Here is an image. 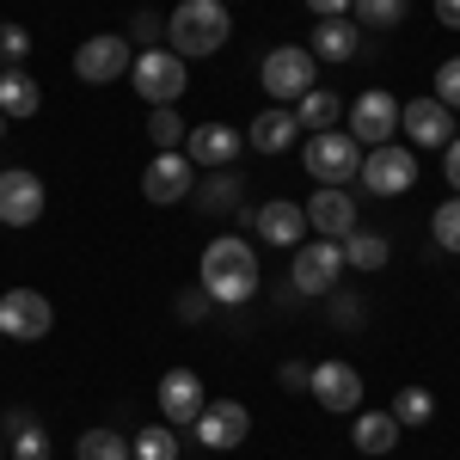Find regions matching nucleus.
I'll list each match as a JSON object with an SVG mask.
<instances>
[{
  "mask_svg": "<svg viewBox=\"0 0 460 460\" xmlns=\"http://www.w3.org/2000/svg\"><path fill=\"white\" fill-rule=\"evenodd\" d=\"M0 111H6V123H25L43 111V86H37L25 68H6L0 74Z\"/></svg>",
  "mask_w": 460,
  "mask_h": 460,
  "instance_id": "obj_22",
  "label": "nucleus"
},
{
  "mask_svg": "<svg viewBox=\"0 0 460 460\" xmlns=\"http://www.w3.org/2000/svg\"><path fill=\"white\" fill-rule=\"evenodd\" d=\"M295 136H301V123H295L288 105H270V111H258V117L246 123V147L252 154H288Z\"/></svg>",
  "mask_w": 460,
  "mask_h": 460,
  "instance_id": "obj_20",
  "label": "nucleus"
},
{
  "mask_svg": "<svg viewBox=\"0 0 460 460\" xmlns=\"http://www.w3.org/2000/svg\"><path fill=\"white\" fill-rule=\"evenodd\" d=\"M350 13H356L362 31H393V25L411 13V0H350Z\"/></svg>",
  "mask_w": 460,
  "mask_h": 460,
  "instance_id": "obj_28",
  "label": "nucleus"
},
{
  "mask_svg": "<svg viewBox=\"0 0 460 460\" xmlns=\"http://www.w3.org/2000/svg\"><path fill=\"white\" fill-rule=\"evenodd\" d=\"M6 429H13V436H19V429H37V418L31 411H6Z\"/></svg>",
  "mask_w": 460,
  "mask_h": 460,
  "instance_id": "obj_43",
  "label": "nucleus"
},
{
  "mask_svg": "<svg viewBox=\"0 0 460 460\" xmlns=\"http://www.w3.org/2000/svg\"><path fill=\"white\" fill-rule=\"evenodd\" d=\"M240 147H246V136H240L234 123H197V129L184 136V160L221 172V166H234V160H240Z\"/></svg>",
  "mask_w": 460,
  "mask_h": 460,
  "instance_id": "obj_18",
  "label": "nucleus"
},
{
  "mask_svg": "<svg viewBox=\"0 0 460 460\" xmlns=\"http://www.w3.org/2000/svg\"><path fill=\"white\" fill-rule=\"evenodd\" d=\"M74 460H136V455H129V436H117V429H86V436L74 442Z\"/></svg>",
  "mask_w": 460,
  "mask_h": 460,
  "instance_id": "obj_29",
  "label": "nucleus"
},
{
  "mask_svg": "<svg viewBox=\"0 0 460 460\" xmlns=\"http://www.w3.org/2000/svg\"><path fill=\"white\" fill-rule=\"evenodd\" d=\"M178 460H184V455H178Z\"/></svg>",
  "mask_w": 460,
  "mask_h": 460,
  "instance_id": "obj_46",
  "label": "nucleus"
},
{
  "mask_svg": "<svg viewBox=\"0 0 460 460\" xmlns=\"http://www.w3.org/2000/svg\"><path fill=\"white\" fill-rule=\"evenodd\" d=\"M129 37H136V43H142V49H154V37H166V19H160V13H136V19H129Z\"/></svg>",
  "mask_w": 460,
  "mask_h": 460,
  "instance_id": "obj_36",
  "label": "nucleus"
},
{
  "mask_svg": "<svg viewBox=\"0 0 460 460\" xmlns=\"http://www.w3.org/2000/svg\"><path fill=\"white\" fill-rule=\"evenodd\" d=\"M350 442L362 448V455H393V442H399V424H393V411H356Z\"/></svg>",
  "mask_w": 460,
  "mask_h": 460,
  "instance_id": "obj_25",
  "label": "nucleus"
},
{
  "mask_svg": "<svg viewBox=\"0 0 460 460\" xmlns=\"http://www.w3.org/2000/svg\"><path fill=\"white\" fill-rule=\"evenodd\" d=\"M356 178H362L375 197H405V190L418 184V147H405V142L362 147V172Z\"/></svg>",
  "mask_w": 460,
  "mask_h": 460,
  "instance_id": "obj_5",
  "label": "nucleus"
},
{
  "mask_svg": "<svg viewBox=\"0 0 460 460\" xmlns=\"http://www.w3.org/2000/svg\"><path fill=\"white\" fill-rule=\"evenodd\" d=\"M307 49H314V62H350L356 49H362V25H356L350 13L344 19H319Z\"/></svg>",
  "mask_w": 460,
  "mask_h": 460,
  "instance_id": "obj_21",
  "label": "nucleus"
},
{
  "mask_svg": "<svg viewBox=\"0 0 460 460\" xmlns=\"http://www.w3.org/2000/svg\"><path fill=\"white\" fill-rule=\"evenodd\" d=\"M344 283V246L338 240H307L288 258V295H332Z\"/></svg>",
  "mask_w": 460,
  "mask_h": 460,
  "instance_id": "obj_4",
  "label": "nucleus"
},
{
  "mask_svg": "<svg viewBox=\"0 0 460 460\" xmlns=\"http://www.w3.org/2000/svg\"><path fill=\"white\" fill-rule=\"evenodd\" d=\"M301 209H307V227H314L319 240H344V234H356V197L344 190V184H319Z\"/></svg>",
  "mask_w": 460,
  "mask_h": 460,
  "instance_id": "obj_16",
  "label": "nucleus"
},
{
  "mask_svg": "<svg viewBox=\"0 0 460 460\" xmlns=\"http://www.w3.org/2000/svg\"><path fill=\"white\" fill-rule=\"evenodd\" d=\"M197 442L203 448H215V455H227V448H240L246 442V429H252V411H246V399H209L203 411H197Z\"/></svg>",
  "mask_w": 460,
  "mask_h": 460,
  "instance_id": "obj_11",
  "label": "nucleus"
},
{
  "mask_svg": "<svg viewBox=\"0 0 460 460\" xmlns=\"http://www.w3.org/2000/svg\"><path fill=\"white\" fill-rule=\"evenodd\" d=\"M25 56H31V31L13 25V19H0V62L6 68H25Z\"/></svg>",
  "mask_w": 460,
  "mask_h": 460,
  "instance_id": "obj_32",
  "label": "nucleus"
},
{
  "mask_svg": "<svg viewBox=\"0 0 460 460\" xmlns=\"http://www.w3.org/2000/svg\"><path fill=\"white\" fill-rule=\"evenodd\" d=\"M429 227H436V246L442 252H460V197H448L442 209L429 215Z\"/></svg>",
  "mask_w": 460,
  "mask_h": 460,
  "instance_id": "obj_33",
  "label": "nucleus"
},
{
  "mask_svg": "<svg viewBox=\"0 0 460 460\" xmlns=\"http://www.w3.org/2000/svg\"><path fill=\"white\" fill-rule=\"evenodd\" d=\"M307 375H314V362H283V368H277V387L283 393H307Z\"/></svg>",
  "mask_w": 460,
  "mask_h": 460,
  "instance_id": "obj_38",
  "label": "nucleus"
},
{
  "mask_svg": "<svg viewBox=\"0 0 460 460\" xmlns=\"http://www.w3.org/2000/svg\"><path fill=\"white\" fill-rule=\"evenodd\" d=\"M221 6H234V0H221Z\"/></svg>",
  "mask_w": 460,
  "mask_h": 460,
  "instance_id": "obj_45",
  "label": "nucleus"
},
{
  "mask_svg": "<svg viewBox=\"0 0 460 460\" xmlns=\"http://www.w3.org/2000/svg\"><path fill=\"white\" fill-rule=\"evenodd\" d=\"M190 197H197V209H203V215H234V209H246V184L227 172V166H221V172H209L197 190H190Z\"/></svg>",
  "mask_w": 460,
  "mask_h": 460,
  "instance_id": "obj_23",
  "label": "nucleus"
},
{
  "mask_svg": "<svg viewBox=\"0 0 460 460\" xmlns=\"http://www.w3.org/2000/svg\"><path fill=\"white\" fill-rule=\"evenodd\" d=\"M252 234H258L264 246H288L295 252V240L307 234V209H301L295 197H270V203L252 209Z\"/></svg>",
  "mask_w": 460,
  "mask_h": 460,
  "instance_id": "obj_19",
  "label": "nucleus"
},
{
  "mask_svg": "<svg viewBox=\"0 0 460 460\" xmlns=\"http://www.w3.org/2000/svg\"><path fill=\"white\" fill-rule=\"evenodd\" d=\"M129 62H136V49H129V37H117V31H99V37H86V43L74 49V74H80L86 86H111V80H123Z\"/></svg>",
  "mask_w": 460,
  "mask_h": 460,
  "instance_id": "obj_9",
  "label": "nucleus"
},
{
  "mask_svg": "<svg viewBox=\"0 0 460 460\" xmlns=\"http://www.w3.org/2000/svg\"><path fill=\"white\" fill-rule=\"evenodd\" d=\"M295 123H301V136H319V129H338V117H344V105H338V93H325V86H314V93H301L295 99Z\"/></svg>",
  "mask_w": 460,
  "mask_h": 460,
  "instance_id": "obj_24",
  "label": "nucleus"
},
{
  "mask_svg": "<svg viewBox=\"0 0 460 460\" xmlns=\"http://www.w3.org/2000/svg\"><path fill=\"white\" fill-rule=\"evenodd\" d=\"M203 405H209V393L197 381V368H166V375H160V418L172 429H190Z\"/></svg>",
  "mask_w": 460,
  "mask_h": 460,
  "instance_id": "obj_15",
  "label": "nucleus"
},
{
  "mask_svg": "<svg viewBox=\"0 0 460 460\" xmlns=\"http://www.w3.org/2000/svg\"><path fill=\"white\" fill-rule=\"evenodd\" d=\"M209 295H203V283L197 288H184V295H178V319H184V325H197V319H209Z\"/></svg>",
  "mask_w": 460,
  "mask_h": 460,
  "instance_id": "obj_37",
  "label": "nucleus"
},
{
  "mask_svg": "<svg viewBox=\"0 0 460 460\" xmlns=\"http://www.w3.org/2000/svg\"><path fill=\"white\" fill-rule=\"evenodd\" d=\"M258 86L277 99V105H295L301 93H314L319 86V62L307 43H277L270 56H264V68H258Z\"/></svg>",
  "mask_w": 460,
  "mask_h": 460,
  "instance_id": "obj_3",
  "label": "nucleus"
},
{
  "mask_svg": "<svg viewBox=\"0 0 460 460\" xmlns=\"http://www.w3.org/2000/svg\"><path fill=\"white\" fill-rule=\"evenodd\" d=\"M190 190H197V166L184 160V147L147 160V172H142V197H147V203H160V209H166V203H184Z\"/></svg>",
  "mask_w": 460,
  "mask_h": 460,
  "instance_id": "obj_13",
  "label": "nucleus"
},
{
  "mask_svg": "<svg viewBox=\"0 0 460 460\" xmlns=\"http://www.w3.org/2000/svg\"><path fill=\"white\" fill-rule=\"evenodd\" d=\"M332 319H338V325H362V301H350V295L332 301Z\"/></svg>",
  "mask_w": 460,
  "mask_h": 460,
  "instance_id": "obj_40",
  "label": "nucleus"
},
{
  "mask_svg": "<svg viewBox=\"0 0 460 460\" xmlns=\"http://www.w3.org/2000/svg\"><path fill=\"white\" fill-rule=\"evenodd\" d=\"M436 19H442L448 31H460V0H436Z\"/></svg>",
  "mask_w": 460,
  "mask_h": 460,
  "instance_id": "obj_42",
  "label": "nucleus"
},
{
  "mask_svg": "<svg viewBox=\"0 0 460 460\" xmlns=\"http://www.w3.org/2000/svg\"><path fill=\"white\" fill-rule=\"evenodd\" d=\"M350 136L362 147L393 142V136H399V99H393V93H381V86H375V93H362V99L350 105Z\"/></svg>",
  "mask_w": 460,
  "mask_h": 460,
  "instance_id": "obj_17",
  "label": "nucleus"
},
{
  "mask_svg": "<svg viewBox=\"0 0 460 460\" xmlns=\"http://www.w3.org/2000/svg\"><path fill=\"white\" fill-rule=\"evenodd\" d=\"M442 172H448V184L460 190V136H455L448 147H442Z\"/></svg>",
  "mask_w": 460,
  "mask_h": 460,
  "instance_id": "obj_41",
  "label": "nucleus"
},
{
  "mask_svg": "<svg viewBox=\"0 0 460 460\" xmlns=\"http://www.w3.org/2000/svg\"><path fill=\"white\" fill-rule=\"evenodd\" d=\"M399 129L411 136V147H448L460 136L455 129V111L442 105L436 93H424V99H405L399 105Z\"/></svg>",
  "mask_w": 460,
  "mask_h": 460,
  "instance_id": "obj_12",
  "label": "nucleus"
},
{
  "mask_svg": "<svg viewBox=\"0 0 460 460\" xmlns=\"http://www.w3.org/2000/svg\"><path fill=\"white\" fill-rule=\"evenodd\" d=\"M338 246H344V270H381V264H387V240H381V234H368V227L344 234Z\"/></svg>",
  "mask_w": 460,
  "mask_h": 460,
  "instance_id": "obj_26",
  "label": "nucleus"
},
{
  "mask_svg": "<svg viewBox=\"0 0 460 460\" xmlns=\"http://www.w3.org/2000/svg\"><path fill=\"white\" fill-rule=\"evenodd\" d=\"M184 136H190V129H184V117H178L172 105H154V111H147V142L160 147V154L184 147Z\"/></svg>",
  "mask_w": 460,
  "mask_h": 460,
  "instance_id": "obj_30",
  "label": "nucleus"
},
{
  "mask_svg": "<svg viewBox=\"0 0 460 460\" xmlns=\"http://www.w3.org/2000/svg\"><path fill=\"white\" fill-rule=\"evenodd\" d=\"M197 283L209 295L215 307H246L252 295H258V252L240 240V234H215L209 246H203V264H197Z\"/></svg>",
  "mask_w": 460,
  "mask_h": 460,
  "instance_id": "obj_1",
  "label": "nucleus"
},
{
  "mask_svg": "<svg viewBox=\"0 0 460 460\" xmlns=\"http://www.w3.org/2000/svg\"><path fill=\"white\" fill-rule=\"evenodd\" d=\"M43 221V178L25 166L0 172V227H37Z\"/></svg>",
  "mask_w": 460,
  "mask_h": 460,
  "instance_id": "obj_14",
  "label": "nucleus"
},
{
  "mask_svg": "<svg viewBox=\"0 0 460 460\" xmlns=\"http://www.w3.org/2000/svg\"><path fill=\"white\" fill-rule=\"evenodd\" d=\"M129 80H136L142 105H178V93L190 86V80H184V62H178L172 49H160V43L129 62Z\"/></svg>",
  "mask_w": 460,
  "mask_h": 460,
  "instance_id": "obj_8",
  "label": "nucleus"
},
{
  "mask_svg": "<svg viewBox=\"0 0 460 460\" xmlns=\"http://www.w3.org/2000/svg\"><path fill=\"white\" fill-rule=\"evenodd\" d=\"M301 160H307V172L319 184H350L362 172V142H356L350 129H319L314 142L301 147Z\"/></svg>",
  "mask_w": 460,
  "mask_h": 460,
  "instance_id": "obj_6",
  "label": "nucleus"
},
{
  "mask_svg": "<svg viewBox=\"0 0 460 460\" xmlns=\"http://www.w3.org/2000/svg\"><path fill=\"white\" fill-rule=\"evenodd\" d=\"M436 99L448 111H460V56H448V62L436 68Z\"/></svg>",
  "mask_w": 460,
  "mask_h": 460,
  "instance_id": "obj_34",
  "label": "nucleus"
},
{
  "mask_svg": "<svg viewBox=\"0 0 460 460\" xmlns=\"http://www.w3.org/2000/svg\"><path fill=\"white\" fill-rule=\"evenodd\" d=\"M429 418H436L429 387H399V393H393V424H399V429H424Z\"/></svg>",
  "mask_w": 460,
  "mask_h": 460,
  "instance_id": "obj_27",
  "label": "nucleus"
},
{
  "mask_svg": "<svg viewBox=\"0 0 460 460\" xmlns=\"http://www.w3.org/2000/svg\"><path fill=\"white\" fill-rule=\"evenodd\" d=\"M227 31H234V19H227L221 0H178L172 13H166V37H172L178 62H203V56H215V49L227 43Z\"/></svg>",
  "mask_w": 460,
  "mask_h": 460,
  "instance_id": "obj_2",
  "label": "nucleus"
},
{
  "mask_svg": "<svg viewBox=\"0 0 460 460\" xmlns=\"http://www.w3.org/2000/svg\"><path fill=\"white\" fill-rule=\"evenodd\" d=\"M307 393H314L332 418H356V411H362V375H356L350 362H338V356H332V362H314Z\"/></svg>",
  "mask_w": 460,
  "mask_h": 460,
  "instance_id": "obj_10",
  "label": "nucleus"
},
{
  "mask_svg": "<svg viewBox=\"0 0 460 460\" xmlns=\"http://www.w3.org/2000/svg\"><path fill=\"white\" fill-rule=\"evenodd\" d=\"M129 455H136V460H178V429L160 418L154 429H142V436L129 442Z\"/></svg>",
  "mask_w": 460,
  "mask_h": 460,
  "instance_id": "obj_31",
  "label": "nucleus"
},
{
  "mask_svg": "<svg viewBox=\"0 0 460 460\" xmlns=\"http://www.w3.org/2000/svg\"><path fill=\"white\" fill-rule=\"evenodd\" d=\"M49 325H56V307L43 288H6L0 295V338L37 344V338H49Z\"/></svg>",
  "mask_w": 460,
  "mask_h": 460,
  "instance_id": "obj_7",
  "label": "nucleus"
},
{
  "mask_svg": "<svg viewBox=\"0 0 460 460\" xmlns=\"http://www.w3.org/2000/svg\"><path fill=\"white\" fill-rule=\"evenodd\" d=\"M13 460H49V436L43 429H19L13 436Z\"/></svg>",
  "mask_w": 460,
  "mask_h": 460,
  "instance_id": "obj_35",
  "label": "nucleus"
},
{
  "mask_svg": "<svg viewBox=\"0 0 460 460\" xmlns=\"http://www.w3.org/2000/svg\"><path fill=\"white\" fill-rule=\"evenodd\" d=\"M0 136H6V111H0Z\"/></svg>",
  "mask_w": 460,
  "mask_h": 460,
  "instance_id": "obj_44",
  "label": "nucleus"
},
{
  "mask_svg": "<svg viewBox=\"0 0 460 460\" xmlns=\"http://www.w3.org/2000/svg\"><path fill=\"white\" fill-rule=\"evenodd\" d=\"M301 6H307L314 19H344V13H350V0H301Z\"/></svg>",
  "mask_w": 460,
  "mask_h": 460,
  "instance_id": "obj_39",
  "label": "nucleus"
}]
</instances>
